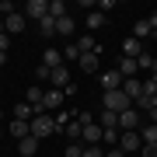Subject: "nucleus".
I'll return each mask as SVG.
<instances>
[{"label":"nucleus","mask_w":157,"mask_h":157,"mask_svg":"<svg viewBox=\"0 0 157 157\" xmlns=\"http://www.w3.org/2000/svg\"><path fill=\"white\" fill-rule=\"evenodd\" d=\"M101 105H105L108 112H126V108H133V98H129L126 91H105V94H101Z\"/></svg>","instance_id":"obj_1"},{"label":"nucleus","mask_w":157,"mask_h":157,"mask_svg":"<svg viewBox=\"0 0 157 157\" xmlns=\"http://www.w3.org/2000/svg\"><path fill=\"white\" fill-rule=\"evenodd\" d=\"M52 133H59V129H56V119H52L49 112H45V115H35L32 119V136H35V140H45V136H52Z\"/></svg>","instance_id":"obj_2"},{"label":"nucleus","mask_w":157,"mask_h":157,"mask_svg":"<svg viewBox=\"0 0 157 157\" xmlns=\"http://www.w3.org/2000/svg\"><path fill=\"white\" fill-rule=\"evenodd\" d=\"M80 126H84V133H80V143L84 147H98L101 140H105V129H101L94 119H91V122H80Z\"/></svg>","instance_id":"obj_3"},{"label":"nucleus","mask_w":157,"mask_h":157,"mask_svg":"<svg viewBox=\"0 0 157 157\" xmlns=\"http://www.w3.org/2000/svg\"><path fill=\"white\" fill-rule=\"evenodd\" d=\"M140 126H143V115L136 112V108H126V112H119V129H122V133H140Z\"/></svg>","instance_id":"obj_4"},{"label":"nucleus","mask_w":157,"mask_h":157,"mask_svg":"<svg viewBox=\"0 0 157 157\" xmlns=\"http://www.w3.org/2000/svg\"><path fill=\"white\" fill-rule=\"evenodd\" d=\"M122 73L119 70H101L98 73V84H101V91H122Z\"/></svg>","instance_id":"obj_5"},{"label":"nucleus","mask_w":157,"mask_h":157,"mask_svg":"<svg viewBox=\"0 0 157 157\" xmlns=\"http://www.w3.org/2000/svg\"><path fill=\"white\" fill-rule=\"evenodd\" d=\"M63 101H67V94H63L59 87H49V91H45V98H42V112H59Z\"/></svg>","instance_id":"obj_6"},{"label":"nucleus","mask_w":157,"mask_h":157,"mask_svg":"<svg viewBox=\"0 0 157 157\" xmlns=\"http://www.w3.org/2000/svg\"><path fill=\"white\" fill-rule=\"evenodd\" d=\"M21 14L28 17V21H42V17L49 14V4H45V0H28V4L21 7Z\"/></svg>","instance_id":"obj_7"},{"label":"nucleus","mask_w":157,"mask_h":157,"mask_svg":"<svg viewBox=\"0 0 157 157\" xmlns=\"http://www.w3.org/2000/svg\"><path fill=\"white\" fill-rule=\"evenodd\" d=\"M25 25H28V17H25L21 11H14L11 17H4V32L11 35V39H14V35H21V32H25Z\"/></svg>","instance_id":"obj_8"},{"label":"nucleus","mask_w":157,"mask_h":157,"mask_svg":"<svg viewBox=\"0 0 157 157\" xmlns=\"http://www.w3.org/2000/svg\"><path fill=\"white\" fill-rule=\"evenodd\" d=\"M119 150H143V140H140V133H136V129H133V133H122V136H119Z\"/></svg>","instance_id":"obj_9"},{"label":"nucleus","mask_w":157,"mask_h":157,"mask_svg":"<svg viewBox=\"0 0 157 157\" xmlns=\"http://www.w3.org/2000/svg\"><path fill=\"white\" fill-rule=\"evenodd\" d=\"M77 67L84 70V73H98V67H101V52H84V56L77 59Z\"/></svg>","instance_id":"obj_10"},{"label":"nucleus","mask_w":157,"mask_h":157,"mask_svg":"<svg viewBox=\"0 0 157 157\" xmlns=\"http://www.w3.org/2000/svg\"><path fill=\"white\" fill-rule=\"evenodd\" d=\"M7 133H11L14 140H25V136H32V122H25V119H14V122L7 126Z\"/></svg>","instance_id":"obj_11"},{"label":"nucleus","mask_w":157,"mask_h":157,"mask_svg":"<svg viewBox=\"0 0 157 157\" xmlns=\"http://www.w3.org/2000/svg\"><path fill=\"white\" fill-rule=\"evenodd\" d=\"M73 45H77V49H80V56H84V52H101V45H98V39H94V35H80V39L77 42H73Z\"/></svg>","instance_id":"obj_12"},{"label":"nucleus","mask_w":157,"mask_h":157,"mask_svg":"<svg viewBox=\"0 0 157 157\" xmlns=\"http://www.w3.org/2000/svg\"><path fill=\"white\" fill-rule=\"evenodd\" d=\"M122 56L140 59V56H143V42H140V39H122Z\"/></svg>","instance_id":"obj_13"},{"label":"nucleus","mask_w":157,"mask_h":157,"mask_svg":"<svg viewBox=\"0 0 157 157\" xmlns=\"http://www.w3.org/2000/svg\"><path fill=\"white\" fill-rule=\"evenodd\" d=\"M42 67H45V70L63 67V52H59V49H45V52H42Z\"/></svg>","instance_id":"obj_14"},{"label":"nucleus","mask_w":157,"mask_h":157,"mask_svg":"<svg viewBox=\"0 0 157 157\" xmlns=\"http://www.w3.org/2000/svg\"><path fill=\"white\" fill-rule=\"evenodd\" d=\"M49 84L63 91V87H67V84H70V70H67V67H56V70H52V73H49Z\"/></svg>","instance_id":"obj_15"},{"label":"nucleus","mask_w":157,"mask_h":157,"mask_svg":"<svg viewBox=\"0 0 157 157\" xmlns=\"http://www.w3.org/2000/svg\"><path fill=\"white\" fill-rule=\"evenodd\" d=\"M17 154H21V157H35V154H39V140H35V136L17 140Z\"/></svg>","instance_id":"obj_16"},{"label":"nucleus","mask_w":157,"mask_h":157,"mask_svg":"<svg viewBox=\"0 0 157 157\" xmlns=\"http://www.w3.org/2000/svg\"><path fill=\"white\" fill-rule=\"evenodd\" d=\"M115 70H119V73H122V77L129 80V77H136V73H140V63H136V59H129V56H122Z\"/></svg>","instance_id":"obj_17"},{"label":"nucleus","mask_w":157,"mask_h":157,"mask_svg":"<svg viewBox=\"0 0 157 157\" xmlns=\"http://www.w3.org/2000/svg\"><path fill=\"white\" fill-rule=\"evenodd\" d=\"M122 91H126V94L136 101V98L143 94V80H140V77H129V80H122Z\"/></svg>","instance_id":"obj_18"},{"label":"nucleus","mask_w":157,"mask_h":157,"mask_svg":"<svg viewBox=\"0 0 157 157\" xmlns=\"http://www.w3.org/2000/svg\"><path fill=\"white\" fill-rule=\"evenodd\" d=\"M150 35H154V28H150V21H147V17H140V21H136L133 25V39H150Z\"/></svg>","instance_id":"obj_19"},{"label":"nucleus","mask_w":157,"mask_h":157,"mask_svg":"<svg viewBox=\"0 0 157 157\" xmlns=\"http://www.w3.org/2000/svg\"><path fill=\"white\" fill-rule=\"evenodd\" d=\"M42 98H45V91H42L39 84H32L28 91H25V101H28V105H35V108H42Z\"/></svg>","instance_id":"obj_20"},{"label":"nucleus","mask_w":157,"mask_h":157,"mask_svg":"<svg viewBox=\"0 0 157 157\" xmlns=\"http://www.w3.org/2000/svg\"><path fill=\"white\" fill-rule=\"evenodd\" d=\"M63 133L70 136V143H77V140H80V133H84V126H80V119H70V122H67V129H63Z\"/></svg>","instance_id":"obj_21"},{"label":"nucleus","mask_w":157,"mask_h":157,"mask_svg":"<svg viewBox=\"0 0 157 157\" xmlns=\"http://www.w3.org/2000/svg\"><path fill=\"white\" fill-rule=\"evenodd\" d=\"M67 14H70V7L63 4V0H49V17H56V21H59V17H67Z\"/></svg>","instance_id":"obj_22"},{"label":"nucleus","mask_w":157,"mask_h":157,"mask_svg":"<svg viewBox=\"0 0 157 157\" xmlns=\"http://www.w3.org/2000/svg\"><path fill=\"white\" fill-rule=\"evenodd\" d=\"M56 35H63V39H70V35H73V17H70V14L56 21Z\"/></svg>","instance_id":"obj_23"},{"label":"nucleus","mask_w":157,"mask_h":157,"mask_svg":"<svg viewBox=\"0 0 157 157\" xmlns=\"http://www.w3.org/2000/svg\"><path fill=\"white\" fill-rule=\"evenodd\" d=\"M98 126H101V129H119V112H108V108H105Z\"/></svg>","instance_id":"obj_24"},{"label":"nucleus","mask_w":157,"mask_h":157,"mask_svg":"<svg viewBox=\"0 0 157 157\" xmlns=\"http://www.w3.org/2000/svg\"><path fill=\"white\" fill-rule=\"evenodd\" d=\"M140 140H143V143H157V126H154V122H143V126H140Z\"/></svg>","instance_id":"obj_25"},{"label":"nucleus","mask_w":157,"mask_h":157,"mask_svg":"<svg viewBox=\"0 0 157 157\" xmlns=\"http://www.w3.org/2000/svg\"><path fill=\"white\" fill-rule=\"evenodd\" d=\"M39 28H42L45 39H52V35H56V17H49V14H45L42 21H39Z\"/></svg>","instance_id":"obj_26"},{"label":"nucleus","mask_w":157,"mask_h":157,"mask_svg":"<svg viewBox=\"0 0 157 157\" xmlns=\"http://www.w3.org/2000/svg\"><path fill=\"white\" fill-rule=\"evenodd\" d=\"M136 63H140V70H150V73L157 70V59H154V52H147V49H143V56L136 59Z\"/></svg>","instance_id":"obj_27"},{"label":"nucleus","mask_w":157,"mask_h":157,"mask_svg":"<svg viewBox=\"0 0 157 157\" xmlns=\"http://www.w3.org/2000/svg\"><path fill=\"white\" fill-rule=\"evenodd\" d=\"M101 25H105V14H101V11H91V14H87V28H91V32H98Z\"/></svg>","instance_id":"obj_28"},{"label":"nucleus","mask_w":157,"mask_h":157,"mask_svg":"<svg viewBox=\"0 0 157 157\" xmlns=\"http://www.w3.org/2000/svg\"><path fill=\"white\" fill-rule=\"evenodd\" d=\"M63 157H84V143H67V150H63Z\"/></svg>","instance_id":"obj_29"},{"label":"nucleus","mask_w":157,"mask_h":157,"mask_svg":"<svg viewBox=\"0 0 157 157\" xmlns=\"http://www.w3.org/2000/svg\"><path fill=\"white\" fill-rule=\"evenodd\" d=\"M63 59H70V63H77V59H80V49H77V45L70 42L67 49H63Z\"/></svg>","instance_id":"obj_30"},{"label":"nucleus","mask_w":157,"mask_h":157,"mask_svg":"<svg viewBox=\"0 0 157 157\" xmlns=\"http://www.w3.org/2000/svg\"><path fill=\"white\" fill-rule=\"evenodd\" d=\"M14 11H17V7L11 4V0H0V21H4V17H11Z\"/></svg>","instance_id":"obj_31"},{"label":"nucleus","mask_w":157,"mask_h":157,"mask_svg":"<svg viewBox=\"0 0 157 157\" xmlns=\"http://www.w3.org/2000/svg\"><path fill=\"white\" fill-rule=\"evenodd\" d=\"M84 157H105V150H101V143H98V147H84Z\"/></svg>","instance_id":"obj_32"},{"label":"nucleus","mask_w":157,"mask_h":157,"mask_svg":"<svg viewBox=\"0 0 157 157\" xmlns=\"http://www.w3.org/2000/svg\"><path fill=\"white\" fill-rule=\"evenodd\" d=\"M140 157H157V143H143V150H140Z\"/></svg>","instance_id":"obj_33"},{"label":"nucleus","mask_w":157,"mask_h":157,"mask_svg":"<svg viewBox=\"0 0 157 157\" xmlns=\"http://www.w3.org/2000/svg\"><path fill=\"white\" fill-rule=\"evenodd\" d=\"M11 42H14L11 35H7V32H0V52H7V49H11Z\"/></svg>","instance_id":"obj_34"},{"label":"nucleus","mask_w":157,"mask_h":157,"mask_svg":"<svg viewBox=\"0 0 157 157\" xmlns=\"http://www.w3.org/2000/svg\"><path fill=\"white\" fill-rule=\"evenodd\" d=\"M105 157H126V150H119V147H112V150H105Z\"/></svg>","instance_id":"obj_35"},{"label":"nucleus","mask_w":157,"mask_h":157,"mask_svg":"<svg viewBox=\"0 0 157 157\" xmlns=\"http://www.w3.org/2000/svg\"><path fill=\"white\" fill-rule=\"evenodd\" d=\"M147 21H150V28L157 32V11H150V14H147Z\"/></svg>","instance_id":"obj_36"},{"label":"nucleus","mask_w":157,"mask_h":157,"mask_svg":"<svg viewBox=\"0 0 157 157\" xmlns=\"http://www.w3.org/2000/svg\"><path fill=\"white\" fill-rule=\"evenodd\" d=\"M147 119H150V122H154V126H157V105H154V108H150V112H147Z\"/></svg>","instance_id":"obj_37"},{"label":"nucleus","mask_w":157,"mask_h":157,"mask_svg":"<svg viewBox=\"0 0 157 157\" xmlns=\"http://www.w3.org/2000/svg\"><path fill=\"white\" fill-rule=\"evenodd\" d=\"M4 63H7V52H0V67H4Z\"/></svg>","instance_id":"obj_38"},{"label":"nucleus","mask_w":157,"mask_h":157,"mask_svg":"<svg viewBox=\"0 0 157 157\" xmlns=\"http://www.w3.org/2000/svg\"><path fill=\"white\" fill-rule=\"evenodd\" d=\"M150 80H154V84H157V70H154V73H150Z\"/></svg>","instance_id":"obj_39"},{"label":"nucleus","mask_w":157,"mask_h":157,"mask_svg":"<svg viewBox=\"0 0 157 157\" xmlns=\"http://www.w3.org/2000/svg\"><path fill=\"white\" fill-rule=\"evenodd\" d=\"M0 140H4V126H0Z\"/></svg>","instance_id":"obj_40"},{"label":"nucleus","mask_w":157,"mask_h":157,"mask_svg":"<svg viewBox=\"0 0 157 157\" xmlns=\"http://www.w3.org/2000/svg\"><path fill=\"white\" fill-rule=\"evenodd\" d=\"M0 122H4V112H0Z\"/></svg>","instance_id":"obj_41"},{"label":"nucleus","mask_w":157,"mask_h":157,"mask_svg":"<svg viewBox=\"0 0 157 157\" xmlns=\"http://www.w3.org/2000/svg\"><path fill=\"white\" fill-rule=\"evenodd\" d=\"M150 39H157V32H154V35H150Z\"/></svg>","instance_id":"obj_42"}]
</instances>
